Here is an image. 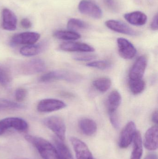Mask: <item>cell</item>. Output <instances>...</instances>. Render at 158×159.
<instances>
[{"label": "cell", "mask_w": 158, "mask_h": 159, "mask_svg": "<svg viewBox=\"0 0 158 159\" xmlns=\"http://www.w3.org/2000/svg\"><path fill=\"white\" fill-rule=\"evenodd\" d=\"M25 138L36 148L43 159H60L55 147L45 139L31 135H26Z\"/></svg>", "instance_id": "cell-1"}, {"label": "cell", "mask_w": 158, "mask_h": 159, "mask_svg": "<svg viewBox=\"0 0 158 159\" xmlns=\"http://www.w3.org/2000/svg\"><path fill=\"white\" fill-rule=\"evenodd\" d=\"M81 77L72 72L57 70L49 72L42 75L40 78L41 82H46L54 80H65L69 82H77Z\"/></svg>", "instance_id": "cell-2"}, {"label": "cell", "mask_w": 158, "mask_h": 159, "mask_svg": "<svg viewBox=\"0 0 158 159\" xmlns=\"http://www.w3.org/2000/svg\"><path fill=\"white\" fill-rule=\"evenodd\" d=\"M43 122L58 139L62 141H65L66 126L64 120L61 118L56 116L48 117L44 120Z\"/></svg>", "instance_id": "cell-3"}, {"label": "cell", "mask_w": 158, "mask_h": 159, "mask_svg": "<svg viewBox=\"0 0 158 159\" xmlns=\"http://www.w3.org/2000/svg\"><path fill=\"white\" fill-rule=\"evenodd\" d=\"M11 128L24 131L28 129V124L25 120L18 117L6 118L0 120V135Z\"/></svg>", "instance_id": "cell-4"}, {"label": "cell", "mask_w": 158, "mask_h": 159, "mask_svg": "<svg viewBox=\"0 0 158 159\" xmlns=\"http://www.w3.org/2000/svg\"><path fill=\"white\" fill-rule=\"evenodd\" d=\"M135 123L130 121L127 123L121 133L119 139V146L122 148H128L133 141L136 132Z\"/></svg>", "instance_id": "cell-5"}, {"label": "cell", "mask_w": 158, "mask_h": 159, "mask_svg": "<svg viewBox=\"0 0 158 159\" xmlns=\"http://www.w3.org/2000/svg\"><path fill=\"white\" fill-rule=\"evenodd\" d=\"M66 104L63 101L55 99H45L39 102L37 110L41 113H49L63 109Z\"/></svg>", "instance_id": "cell-6"}, {"label": "cell", "mask_w": 158, "mask_h": 159, "mask_svg": "<svg viewBox=\"0 0 158 159\" xmlns=\"http://www.w3.org/2000/svg\"><path fill=\"white\" fill-rule=\"evenodd\" d=\"M79 9L81 13L95 19H100L103 16L101 8L94 3L82 0L79 5Z\"/></svg>", "instance_id": "cell-7"}, {"label": "cell", "mask_w": 158, "mask_h": 159, "mask_svg": "<svg viewBox=\"0 0 158 159\" xmlns=\"http://www.w3.org/2000/svg\"><path fill=\"white\" fill-rule=\"evenodd\" d=\"M40 34L37 33L32 32H27L15 34L11 39V43L12 45H29L34 44L40 39Z\"/></svg>", "instance_id": "cell-8"}, {"label": "cell", "mask_w": 158, "mask_h": 159, "mask_svg": "<svg viewBox=\"0 0 158 159\" xmlns=\"http://www.w3.org/2000/svg\"><path fill=\"white\" fill-rule=\"evenodd\" d=\"M46 69V65L41 59L31 60L22 64L21 67L22 72L25 75H32L43 72Z\"/></svg>", "instance_id": "cell-9"}, {"label": "cell", "mask_w": 158, "mask_h": 159, "mask_svg": "<svg viewBox=\"0 0 158 159\" xmlns=\"http://www.w3.org/2000/svg\"><path fill=\"white\" fill-rule=\"evenodd\" d=\"M117 42L121 57L127 60L134 57L136 54V49L131 43L123 38H118Z\"/></svg>", "instance_id": "cell-10"}, {"label": "cell", "mask_w": 158, "mask_h": 159, "mask_svg": "<svg viewBox=\"0 0 158 159\" xmlns=\"http://www.w3.org/2000/svg\"><path fill=\"white\" fill-rule=\"evenodd\" d=\"M70 141L74 148L77 159H94L86 144L81 140L72 137L70 138Z\"/></svg>", "instance_id": "cell-11"}, {"label": "cell", "mask_w": 158, "mask_h": 159, "mask_svg": "<svg viewBox=\"0 0 158 159\" xmlns=\"http://www.w3.org/2000/svg\"><path fill=\"white\" fill-rule=\"evenodd\" d=\"M147 65V60L145 56H141L135 62L129 73L130 80L142 79Z\"/></svg>", "instance_id": "cell-12"}, {"label": "cell", "mask_w": 158, "mask_h": 159, "mask_svg": "<svg viewBox=\"0 0 158 159\" xmlns=\"http://www.w3.org/2000/svg\"><path fill=\"white\" fill-rule=\"evenodd\" d=\"M59 49L66 52H79L91 53L95 49L89 45L79 42H69L64 43L59 46Z\"/></svg>", "instance_id": "cell-13"}, {"label": "cell", "mask_w": 158, "mask_h": 159, "mask_svg": "<svg viewBox=\"0 0 158 159\" xmlns=\"http://www.w3.org/2000/svg\"><path fill=\"white\" fill-rule=\"evenodd\" d=\"M158 127L149 128L145 134L143 144L145 148L150 151H154L158 148Z\"/></svg>", "instance_id": "cell-14"}, {"label": "cell", "mask_w": 158, "mask_h": 159, "mask_svg": "<svg viewBox=\"0 0 158 159\" xmlns=\"http://www.w3.org/2000/svg\"><path fill=\"white\" fill-rule=\"evenodd\" d=\"M105 25L110 30L119 33L131 36L136 35L137 34L135 31L128 25L119 20H107L105 22Z\"/></svg>", "instance_id": "cell-15"}, {"label": "cell", "mask_w": 158, "mask_h": 159, "mask_svg": "<svg viewBox=\"0 0 158 159\" xmlns=\"http://www.w3.org/2000/svg\"><path fill=\"white\" fill-rule=\"evenodd\" d=\"M17 22V19L14 12L4 8L2 11L3 28L6 30H15L16 29Z\"/></svg>", "instance_id": "cell-16"}, {"label": "cell", "mask_w": 158, "mask_h": 159, "mask_svg": "<svg viewBox=\"0 0 158 159\" xmlns=\"http://www.w3.org/2000/svg\"><path fill=\"white\" fill-rule=\"evenodd\" d=\"M79 127L81 131L87 136H92L97 129L96 122L89 118H83L79 122Z\"/></svg>", "instance_id": "cell-17"}, {"label": "cell", "mask_w": 158, "mask_h": 159, "mask_svg": "<svg viewBox=\"0 0 158 159\" xmlns=\"http://www.w3.org/2000/svg\"><path fill=\"white\" fill-rule=\"evenodd\" d=\"M47 43L45 42L38 44H32L20 48L21 55L25 57H29L35 56L41 53L45 50L47 47Z\"/></svg>", "instance_id": "cell-18"}, {"label": "cell", "mask_w": 158, "mask_h": 159, "mask_svg": "<svg viewBox=\"0 0 158 159\" xmlns=\"http://www.w3.org/2000/svg\"><path fill=\"white\" fill-rule=\"evenodd\" d=\"M124 17L130 24L135 26L145 25L147 20L146 15L140 11H135L127 13L124 15Z\"/></svg>", "instance_id": "cell-19"}, {"label": "cell", "mask_w": 158, "mask_h": 159, "mask_svg": "<svg viewBox=\"0 0 158 159\" xmlns=\"http://www.w3.org/2000/svg\"><path fill=\"white\" fill-rule=\"evenodd\" d=\"M133 149L130 159H141L143 155V141L141 133L136 131L133 139Z\"/></svg>", "instance_id": "cell-20"}, {"label": "cell", "mask_w": 158, "mask_h": 159, "mask_svg": "<svg viewBox=\"0 0 158 159\" xmlns=\"http://www.w3.org/2000/svg\"><path fill=\"white\" fill-rule=\"evenodd\" d=\"M121 95L118 91L113 90L111 92L107 101L108 112L117 111L121 103Z\"/></svg>", "instance_id": "cell-21"}, {"label": "cell", "mask_w": 158, "mask_h": 159, "mask_svg": "<svg viewBox=\"0 0 158 159\" xmlns=\"http://www.w3.org/2000/svg\"><path fill=\"white\" fill-rule=\"evenodd\" d=\"M55 148L60 159H73L68 148L58 138H54Z\"/></svg>", "instance_id": "cell-22"}, {"label": "cell", "mask_w": 158, "mask_h": 159, "mask_svg": "<svg viewBox=\"0 0 158 159\" xmlns=\"http://www.w3.org/2000/svg\"><path fill=\"white\" fill-rule=\"evenodd\" d=\"M53 35L57 39L66 41H74L81 37V35L78 33L70 30L57 31L54 33Z\"/></svg>", "instance_id": "cell-23"}, {"label": "cell", "mask_w": 158, "mask_h": 159, "mask_svg": "<svg viewBox=\"0 0 158 159\" xmlns=\"http://www.w3.org/2000/svg\"><path fill=\"white\" fill-rule=\"evenodd\" d=\"M94 87L100 92L105 93L108 90L112 85L111 80L106 77H101L93 82Z\"/></svg>", "instance_id": "cell-24"}, {"label": "cell", "mask_w": 158, "mask_h": 159, "mask_svg": "<svg viewBox=\"0 0 158 159\" xmlns=\"http://www.w3.org/2000/svg\"><path fill=\"white\" fill-rule=\"evenodd\" d=\"M131 92L134 94L142 93L145 89L146 83L143 79L130 80L129 82Z\"/></svg>", "instance_id": "cell-25"}, {"label": "cell", "mask_w": 158, "mask_h": 159, "mask_svg": "<svg viewBox=\"0 0 158 159\" xmlns=\"http://www.w3.org/2000/svg\"><path fill=\"white\" fill-rule=\"evenodd\" d=\"M88 24L78 19L72 18L69 20L67 23V28L69 30L75 31L78 30L87 29Z\"/></svg>", "instance_id": "cell-26"}, {"label": "cell", "mask_w": 158, "mask_h": 159, "mask_svg": "<svg viewBox=\"0 0 158 159\" xmlns=\"http://www.w3.org/2000/svg\"><path fill=\"white\" fill-rule=\"evenodd\" d=\"M11 76L9 71L6 68L0 65V84L6 87L10 84Z\"/></svg>", "instance_id": "cell-27"}, {"label": "cell", "mask_w": 158, "mask_h": 159, "mask_svg": "<svg viewBox=\"0 0 158 159\" xmlns=\"http://www.w3.org/2000/svg\"><path fill=\"white\" fill-rule=\"evenodd\" d=\"M86 66L99 70H105L110 68L111 63L107 61H97L89 62L86 64Z\"/></svg>", "instance_id": "cell-28"}, {"label": "cell", "mask_w": 158, "mask_h": 159, "mask_svg": "<svg viewBox=\"0 0 158 159\" xmlns=\"http://www.w3.org/2000/svg\"><path fill=\"white\" fill-rule=\"evenodd\" d=\"M22 107L23 106L18 103L11 102L6 99H0V108L6 109H19Z\"/></svg>", "instance_id": "cell-29"}, {"label": "cell", "mask_w": 158, "mask_h": 159, "mask_svg": "<svg viewBox=\"0 0 158 159\" xmlns=\"http://www.w3.org/2000/svg\"><path fill=\"white\" fill-rule=\"evenodd\" d=\"M109 120L113 127L115 129H118L120 125L119 117L118 116L117 111L108 112Z\"/></svg>", "instance_id": "cell-30"}, {"label": "cell", "mask_w": 158, "mask_h": 159, "mask_svg": "<svg viewBox=\"0 0 158 159\" xmlns=\"http://www.w3.org/2000/svg\"><path fill=\"white\" fill-rule=\"evenodd\" d=\"M96 56L92 54H80L75 55L73 57V59L78 61H88L93 60L96 58Z\"/></svg>", "instance_id": "cell-31"}, {"label": "cell", "mask_w": 158, "mask_h": 159, "mask_svg": "<svg viewBox=\"0 0 158 159\" xmlns=\"http://www.w3.org/2000/svg\"><path fill=\"white\" fill-rule=\"evenodd\" d=\"M28 94L27 90L23 88H19L16 90L15 94L16 101L17 102H22L25 100Z\"/></svg>", "instance_id": "cell-32"}, {"label": "cell", "mask_w": 158, "mask_h": 159, "mask_svg": "<svg viewBox=\"0 0 158 159\" xmlns=\"http://www.w3.org/2000/svg\"><path fill=\"white\" fill-rule=\"evenodd\" d=\"M104 2L106 5L109 9L114 11L118 10V7L117 3L115 0H104Z\"/></svg>", "instance_id": "cell-33"}, {"label": "cell", "mask_w": 158, "mask_h": 159, "mask_svg": "<svg viewBox=\"0 0 158 159\" xmlns=\"http://www.w3.org/2000/svg\"><path fill=\"white\" fill-rule=\"evenodd\" d=\"M20 24H21V26L24 29H29L32 26L31 22L27 18L23 19L21 20Z\"/></svg>", "instance_id": "cell-34"}, {"label": "cell", "mask_w": 158, "mask_h": 159, "mask_svg": "<svg viewBox=\"0 0 158 159\" xmlns=\"http://www.w3.org/2000/svg\"><path fill=\"white\" fill-rule=\"evenodd\" d=\"M150 26H151V29L153 30H157L158 29L157 14H156V16H154Z\"/></svg>", "instance_id": "cell-35"}, {"label": "cell", "mask_w": 158, "mask_h": 159, "mask_svg": "<svg viewBox=\"0 0 158 159\" xmlns=\"http://www.w3.org/2000/svg\"><path fill=\"white\" fill-rule=\"evenodd\" d=\"M158 110H156L152 114V117H151L152 121L156 124H157L158 121Z\"/></svg>", "instance_id": "cell-36"}, {"label": "cell", "mask_w": 158, "mask_h": 159, "mask_svg": "<svg viewBox=\"0 0 158 159\" xmlns=\"http://www.w3.org/2000/svg\"><path fill=\"white\" fill-rule=\"evenodd\" d=\"M144 159H158L157 156L155 153H150L147 155Z\"/></svg>", "instance_id": "cell-37"}, {"label": "cell", "mask_w": 158, "mask_h": 159, "mask_svg": "<svg viewBox=\"0 0 158 159\" xmlns=\"http://www.w3.org/2000/svg\"><path fill=\"white\" fill-rule=\"evenodd\" d=\"M26 159V158H19V159Z\"/></svg>", "instance_id": "cell-38"}]
</instances>
